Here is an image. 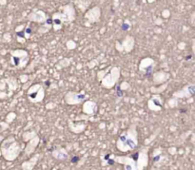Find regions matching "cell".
Here are the masks:
<instances>
[{"label": "cell", "instance_id": "1", "mask_svg": "<svg viewBox=\"0 0 195 170\" xmlns=\"http://www.w3.org/2000/svg\"><path fill=\"white\" fill-rule=\"evenodd\" d=\"M128 29H129V25L128 24L127 25H126V24L123 25V30H128Z\"/></svg>", "mask_w": 195, "mask_h": 170}]
</instances>
